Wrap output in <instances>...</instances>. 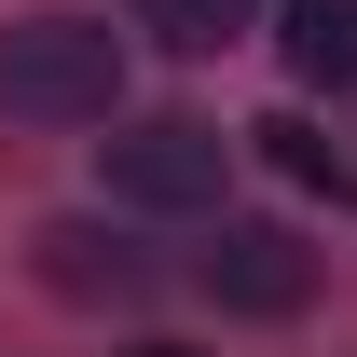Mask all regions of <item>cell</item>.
I'll return each instance as SVG.
<instances>
[{
  "mask_svg": "<svg viewBox=\"0 0 357 357\" xmlns=\"http://www.w3.org/2000/svg\"><path fill=\"white\" fill-rule=\"evenodd\" d=\"M110 96H124V28H96V14L0 28V110L14 124H110Z\"/></svg>",
  "mask_w": 357,
  "mask_h": 357,
  "instance_id": "1",
  "label": "cell"
},
{
  "mask_svg": "<svg viewBox=\"0 0 357 357\" xmlns=\"http://www.w3.org/2000/svg\"><path fill=\"white\" fill-rule=\"evenodd\" d=\"M96 178H110V206H220L234 137L192 124V110H151V124H110V137H96Z\"/></svg>",
  "mask_w": 357,
  "mask_h": 357,
  "instance_id": "2",
  "label": "cell"
},
{
  "mask_svg": "<svg viewBox=\"0 0 357 357\" xmlns=\"http://www.w3.org/2000/svg\"><path fill=\"white\" fill-rule=\"evenodd\" d=\"M192 289H206L220 316H303L316 303V248L289 220H220L206 248H192Z\"/></svg>",
  "mask_w": 357,
  "mask_h": 357,
  "instance_id": "3",
  "label": "cell"
},
{
  "mask_svg": "<svg viewBox=\"0 0 357 357\" xmlns=\"http://www.w3.org/2000/svg\"><path fill=\"white\" fill-rule=\"evenodd\" d=\"M42 289H69V303H137L151 261H137L124 234H96V220H42Z\"/></svg>",
  "mask_w": 357,
  "mask_h": 357,
  "instance_id": "4",
  "label": "cell"
},
{
  "mask_svg": "<svg viewBox=\"0 0 357 357\" xmlns=\"http://www.w3.org/2000/svg\"><path fill=\"white\" fill-rule=\"evenodd\" d=\"M289 69L303 83H330V96H357V0H289Z\"/></svg>",
  "mask_w": 357,
  "mask_h": 357,
  "instance_id": "5",
  "label": "cell"
},
{
  "mask_svg": "<svg viewBox=\"0 0 357 357\" xmlns=\"http://www.w3.org/2000/svg\"><path fill=\"white\" fill-rule=\"evenodd\" d=\"M137 28L165 55H234L248 28H261V0H137Z\"/></svg>",
  "mask_w": 357,
  "mask_h": 357,
  "instance_id": "6",
  "label": "cell"
},
{
  "mask_svg": "<svg viewBox=\"0 0 357 357\" xmlns=\"http://www.w3.org/2000/svg\"><path fill=\"white\" fill-rule=\"evenodd\" d=\"M248 137H261V151H275L289 178H303V192H357V165H344V151H330V137L303 124V110H275V124H248Z\"/></svg>",
  "mask_w": 357,
  "mask_h": 357,
  "instance_id": "7",
  "label": "cell"
},
{
  "mask_svg": "<svg viewBox=\"0 0 357 357\" xmlns=\"http://www.w3.org/2000/svg\"><path fill=\"white\" fill-rule=\"evenodd\" d=\"M124 357H192V344H124Z\"/></svg>",
  "mask_w": 357,
  "mask_h": 357,
  "instance_id": "8",
  "label": "cell"
}]
</instances>
